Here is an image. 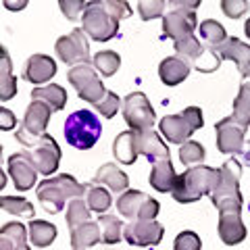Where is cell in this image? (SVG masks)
Wrapping results in <instances>:
<instances>
[{
  "mask_svg": "<svg viewBox=\"0 0 250 250\" xmlns=\"http://www.w3.org/2000/svg\"><path fill=\"white\" fill-rule=\"evenodd\" d=\"M88 250H90V248H88Z\"/></svg>",
  "mask_w": 250,
  "mask_h": 250,
  "instance_id": "obj_52",
  "label": "cell"
},
{
  "mask_svg": "<svg viewBox=\"0 0 250 250\" xmlns=\"http://www.w3.org/2000/svg\"><path fill=\"white\" fill-rule=\"evenodd\" d=\"M202 242L198 238V233L194 231H182L177 233V238L173 242V250H200Z\"/></svg>",
  "mask_w": 250,
  "mask_h": 250,
  "instance_id": "obj_44",
  "label": "cell"
},
{
  "mask_svg": "<svg viewBox=\"0 0 250 250\" xmlns=\"http://www.w3.org/2000/svg\"><path fill=\"white\" fill-rule=\"evenodd\" d=\"M27 229L19 221H11L0 229V250H31L27 244Z\"/></svg>",
  "mask_w": 250,
  "mask_h": 250,
  "instance_id": "obj_23",
  "label": "cell"
},
{
  "mask_svg": "<svg viewBox=\"0 0 250 250\" xmlns=\"http://www.w3.org/2000/svg\"><path fill=\"white\" fill-rule=\"evenodd\" d=\"M221 54H219L215 48H210V46H207V50L202 52V57L194 62V67L198 69V71L202 73H210V71H217L219 65H221Z\"/></svg>",
  "mask_w": 250,
  "mask_h": 250,
  "instance_id": "obj_41",
  "label": "cell"
},
{
  "mask_svg": "<svg viewBox=\"0 0 250 250\" xmlns=\"http://www.w3.org/2000/svg\"><path fill=\"white\" fill-rule=\"evenodd\" d=\"M65 140L77 150H88L103 136V123L96 115L88 108H82V111H75L67 117L65 121Z\"/></svg>",
  "mask_w": 250,
  "mask_h": 250,
  "instance_id": "obj_3",
  "label": "cell"
},
{
  "mask_svg": "<svg viewBox=\"0 0 250 250\" xmlns=\"http://www.w3.org/2000/svg\"><path fill=\"white\" fill-rule=\"evenodd\" d=\"M219 182H221V169L196 165V167H190L186 173L177 175V182L171 196L179 205H190V202H196L202 196H207V194L210 196Z\"/></svg>",
  "mask_w": 250,
  "mask_h": 250,
  "instance_id": "obj_1",
  "label": "cell"
},
{
  "mask_svg": "<svg viewBox=\"0 0 250 250\" xmlns=\"http://www.w3.org/2000/svg\"><path fill=\"white\" fill-rule=\"evenodd\" d=\"M200 38L207 42V46H210V48H219L225 40H228V34H225V27L221 25L219 21L215 19H207V21H202L200 25Z\"/></svg>",
  "mask_w": 250,
  "mask_h": 250,
  "instance_id": "obj_32",
  "label": "cell"
},
{
  "mask_svg": "<svg viewBox=\"0 0 250 250\" xmlns=\"http://www.w3.org/2000/svg\"><path fill=\"white\" fill-rule=\"evenodd\" d=\"M57 73V62L46 54H31L23 67V80L29 83H46Z\"/></svg>",
  "mask_w": 250,
  "mask_h": 250,
  "instance_id": "obj_19",
  "label": "cell"
},
{
  "mask_svg": "<svg viewBox=\"0 0 250 250\" xmlns=\"http://www.w3.org/2000/svg\"><path fill=\"white\" fill-rule=\"evenodd\" d=\"M85 202L88 207L94 210V213H106L108 208L113 205V198H111V192L104 190L100 184H94V186H88V192H85Z\"/></svg>",
  "mask_w": 250,
  "mask_h": 250,
  "instance_id": "obj_33",
  "label": "cell"
},
{
  "mask_svg": "<svg viewBox=\"0 0 250 250\" xmlns=\"http://www.w3.org/2000/svg\"><path fill=\"white\" fill-rule=\"evenodd\" d=\"M173 46H175V52L179 54V59L188 61L192 67H194V62H196V61L202 57V52L207 50V46L202 44L194 34L182 38V40H175Z\"/></svg>",
  "mask_w": 250,
  "mask_h": 250,
  "instance_id": "obj_30",
  "label": "cell"
},
{
  "mask_svg": "<svg viewBox=\"0 0 250 250\" xmlns=\"http://www.w3.org/2000/svg\"><path fill=\"white\" fill-rule=\"evenodd\" d=\"M231 117L236 119V123H240L242 127L248 131V127H250V92H248V88L244 83L240 85V92H238L236 100H233Z\"/></svg>",
  "mask_w": 250,
  "mask_h": 250,
  "instance_id": "obj_35",
  "label": "cell"
},
{
  "mask_svg": "<svg viewBox=\"0 0 250 250\" xmlns=\"http://www.w3.org/2000/svg\"><path fill=\"white\" fill-rule=\"evenodd\" d=\"M119 23L111 13H108L104 0H90L85 4L82 29L88 34L94 42H108L119 34Z\"/></svg>",
  "mask_w": 250,
  "mask_h": 250,
  "instance_id": "obj_4",
  "label": "cell"
},
{
  "mask_svg": "<svg viewBox=\"0 0 250 250\" xmlns=\"http://www.w3.org/2000/svg\"><path fill=\"white\" fill-rule=\"evenodd\" d=\"M244 85H246L248 92H250V75H248V77H244Z\"/></svg>",
  "mask_w": 250,
  "mask_h": 250,
  "instance_id": "obj_51",
  "label": "cell"
},
{
  "mask_svg": "<svg viewBox=\"0 0 250 250\" xmlns=\"http://www.w3.org/2000/svg\"><path fill=\"white\" fill-rule=\"evenodd\" d=\"M27 231H29V242L38 248L50 246L54 238H57V228L52 223L44 221V219H31Z\"/></svg>",
  "mask_w": 250,
  "mask_h": 250,
  "instance_id": "obj_27",
  "label": "cell"
},
{
  "mask_svg": "<svg viewBox=\"0 0 250 250\" xmlns=\"http://www.w3.org/2000/svg\"><path fill=\"white\" fill-rule=\"evenodd\" d=\"M165 9H167L165 0H138V13L144 21L165 17Z\"/></svg>",
  "mask_w": 250,
  "mask_h": 250,
  "instance_id": "obj_39",
  "label": "cell"
},
{
  "mask_svg": "<svg viewBox=\"0 0 250 250\" xmlns=\"http://www.w3.org/2000/svg\"><path fill=\"white\" fill-rule=\"evenodd\" d=\"M121 111H123L125 123L129 125V129H136V131L152 129V125L156 121L150 100H148L146 94H142V92H131L129 96H125Z\"/></svg>",
  "mask_w": 250,
  "mask_h": 250,
  "instance_id": "obj_11",
  "label": "cell"
},
{
  "mask_svg": "<svg viewBox=\"0 0 250 250\" xmlns=\"http://www.w3.org/2000/svg\"><path fill=\"white\" fill-rule=\"evenodd\" d=\"M88 34L82 29V27H75L71 34L67 36H61L57 44H54V52H57V57L65 62V65H88L92 61L90 59V42Z\"/></svg>",
  "mask_w": 250,
  "mask_h": 250,
  "instance_id": "obj_8",
  "label": "cell"
},
{
  "mask_svg": "<svg viewBox=\"0 0 250 250\" xmlns=\"http://www.w3.org/2000/svg\"><path fill=\"white\" fill-rule=\"evenodd\" d=\"M27 2H29V0H2L4 9H9V11H13V13L23 11V9L27 6Z\"/></svg>",
  "mask_w": 250,
  "mask_h": 250,
  "instance_id": "obj_48",
  "label": "cell"
},
{
  "mask_svg": "<svg viewBox=\"0 0 250 250\" xmlns=\"http://www.w3.org/2000/svg\"><path fill=\"white\" fill-rule=\"evenodd\" d=\"M205 146L200 142H194V140H188L179 146V161L184 163L188 167H196L200 165L202 161H205Z\"/></svg>",
  "mask_w": 250,
  "mask_h": 250,
  "instance_id": "obj_38",
  "label": "cell"
},
{
  "mask_svg": "<svg viewBox=\"0 0 250 250\" xmlns=\"http://www.w3.org/2000/svg\"><path fill=\"white\" fill-rule=\"evenodd\" d=\"M244 34L248 36V40H250V19H248V21L244 23Z\"/></svg>",
  "mask_w": 250,
  "mask_h": 250,
  "instance_id": "obj_50",
  "label": "cell"
},
{
  "mask_svg": "<svg viewBox=\"0 0 250 250\" xmlns=\"http://www.w3.org/2000/svg\"><path fill=\"white\" fill-rule=\"evenodd\" d=\"M94 108H96V111L100 113V117H104V119H111V117L117 115V111H119V108H123V103H121V98L117 96L115 92L108 90L106 96L100 100L98 104H94Z\"/></svg>",
  "mask_w": 250,
  "mask_h": 250,
  "instance_id": "obj_40",
  "label": "cell"
},
{
  "mask_svg": "<svg viewBox=\"0 0 250 250\" xmlns=\"http://www.w3.org/2000/svg\"><path fill=\"white\" fill-rule=\"evenodd\" d=\"M202 0H169L171 9H184V11H196Z\"/></svg>",
  "mask_w": 250,
  "mask_h": 250,
  "instance_id": "obj_47",
  "label": "cell"
},
{
  "mask_svg": "<svg viewBox=\"0 0 250 250\" xmlns=\"http://www.w3.org/2000/svg\"><path fill=\"white\" fill-rule=\"evenodd\" d=\"M198 27L196 11H184V9H171L163 17V34L171 40H182L186 36H192Z\"/></svg>",
  "mask_w": 250,
  "mask_h": 250,
  "instance_id": "obj_16",
  "label": "cell"
},
{
  "mask_svg": "<svg viewBox=\"0 0 250 250\" xmlns=\"http://www.w3.org/2000/svg\"><path fill=\"white\" fill-rule=\"evenodd\" d=\"M117 210L127 219H156L161 205L140 190H125L117 200Z\"/></svg>",
  "mask_w": 250,
  "mask_h": 250,
  "instance_id": "obj_13",
  "label": "cell"
},
{
  "mask_svg": "<svg viewBox=\"0 0 250 250\" xmlns=\"http://www.w3.org/2000/svg\"><path fill=\"white\" fill-rule=\"evenodd\" d=\"M103 242V233H100L98 221H85L71 229V246L73 250H88Z\"/></svg>",
  "mask_w": 250,
  "mask_h": 250,
  "instance_id": "obj_24",
  "label": "cell"
},
{
  "mask_svg": "<svg viewBox=\"0 0 250 250\" xmlns=\"http://www.w3.org/2000/svg\"><path fill=\"white\" fill-rule=\"evenodd\" d=\"M17 125V117H15L9 108H0V127L4 131H11Z\"/></svg>",
  "mask_w": 250,
  "mask_h": 250,
  "instance_id": "obj_46",
  "label": "cell"
},
{
  "mask_svg": "<svg viewBox=\"0 0 250 250\" xmlns=\"http://www.w3.org/2000/svg\"><path fill=\"white\" fill-rule=\"evenodd\" d=\"M215 131H217V150L221 154H240L244 150L246 129L240 123H236L231 115L219 121L215 125Z\"/></svg>",
  "mask_w": 250,
  "mask_h": 250,
  "instance_id": "obj_15",
  "label": "cell"
},
{
  "mask_svg": "<svg viewBox=\"0 0 250 250\" xmlns=\"http://www.w3.org/2000/svg\"><path fill=\"white\" fill-rule=\"evenodd\" d=\"M134 138H136V154H144L148 163H154L159 159H171L167 144L161 140V136L154 129H142L136 131L134 129Z\"/></svg>",
  "mask_w": 250,
  "mask_h": 250,
  "instance_id": "obj_18",
  "label": "cell"
},
{
  "mask_svg": "<svg viewBox=\"0 0 250 250\" xmlns=\"http://www.w3.org/2000/svg\"><path fill=\"white\" fill-rule=\"evenodd\" d=\"M92 65L103 77H111L117 73V69L121 67V57L113 50H100V52L94 54Z\"/></svg>",
  "mask_w": 250,
  "mask_h": 250,
  "instance_id": "obj_34",
  "label": "cell"
},
{
  "mask_svg": "<svg viewBox=\"0 0 250 250\" xmlns=\"http://www.w3.org/2000/svg\"><path fill=\"white\" fill-rule=\"evenodd\" d=\"M90 213H92V208L88 207V202L83 200V196L69 200V205H67V225H69V229H75L77 225L90 221Z\"/></svg>",
  "mask_w": 250,
  "mask_h": 250,
  "instance_id": "obj_36",
  "label": "cell"
},
{
  "mask_svg": "<svg viewBox=\"0 0 250 250\" xmlns=\"http://www.w3.org/2000/svg\"><path fill=\"white\" fill-rule=\"evenodd\" d=\"M9 175L13 177V184L17 188V192H27L36 184L38 169L31 165L29 159L23 152H15L9 156Z\"/></svg>",
  "mask_w": 250,
  "mask_h": 250,
  "instance_id": "obj_17",
  "label": "cell"
},
{
  "mask_svg": "<svg viewBox=\"0 0 250 250\" xmlns=\"http://www.w3.org/2000/svg\"><path fill=\"white\" fill-rule=\"evenodd\" d=\"M219 210V238L223 244L236 246L246 240V225L242 223V205L240 202H223Z\"/></svg>",
  "mask_w": 250,
  "mask_h": 250,
  "instance_id": "obj_10",
  "label": "cell"
},
{
  "mask_svg": "<svg viewBox=\"0 0 250 250\" xmlns=\"http://www.w3.org/2000/svg\"><path fill=\"white\" fill-rule=\"evenodd\" d=\"M100 233H103V244H117L121 242L125 223L117 215H103L98 219Z\"/></svg>",
  "mask_w": 250,
  "mask_h": 250,
  "instance_id": "obj_31",
  "label": "cell"
},
{
  "mask_svg": "<svg viewBox=\"0 0 250 250\" xmlns=\"http://www.w3.org/2000/svg\"><path fill=\"white\" fill-rule=\"evenodd\" d=\"M113 154L115 159L123 163V165H134L138 154H136V138H134V129L121 131L113 142Z\"/></svg>",
  "mask_w": 250,
  "mask_h": 250,
  "instance_id": "obj_26",
  "label": "cell"
},
{
  "mask_svg": "<svg viewBox=\"0 0 250 250\" xmlns=\"http://www.w3.org/2000/svg\"><path fill=\"white\" fill-rule=\"evenodd\" d=\"M67 80L71 82V85L77 90V96H80L82 100H85V103H90V104H98L108 92L104 88L103 80H100L98 71L90 65V62L88 65L71 67L69 73H67Z\"/></svg>",
  "mask_w": 250,
  "mask_h": 250,
  "instance_id": "obj_7",
  "label": "cell"
},
{
  "mask_svg": "<svg viewBox=\"0 0 250 250\" xmlns=\"http://www.w3.org/2000/svg\"><path fill=\"white\" fill-rule=\"evenodd\" d=\"M205 125L202 119V111L198 106H188L184 113L179 115H167L163 117L159 123V131L163 134V138L171 144H184L188 142L194 131L200 129Z\"/></svg>",
  "mask_w": 250,
  "mask_h": 250,
  "instance_id": "obj_5",
  "label": "cell"
},
{
  "mask_svg": "<svg viewBox=\"0 0 250 250\" xmlns=\"http://www.w3.org/2000/svg\"><path fill=\"white\" fill-rule=\"evenodd\" d=\"M223 61H233L240 69V73L248 77L250 75V44H244L238 38H228L221 46L217 48Z\"/></svg>",
  "mask_w": 250,
  "mask_h": 250,
  "instance_id": "obj_20",
  "label": "cell"
},
{
  "mask_svg": "<svg viewBox=\"0 0 250 250\" xmlns=\"http://www.w3.org/2000/svg\"><path fill=\"white\" fill-rule=\"evenodd\" d=\"M163 236H165V228L154 219H134L123 229V238L131 246H156Z\"/></svg>",
  "mask_w": 250,
  "mask_h": 250,
  "instance_id": "obj_14",
  "label": "cell"
},
{
  "mask_svg": "<svg viewBox=\"0 0 250 250\" xmlns=\"http://www.w3.org/2000/svg\"><path fill=\"white\" fill-rule=\"evenodd\" d=\"M23 154L29 159V163L38 169L40 175H52L54 171L59 169V163H61V146L57 144V140L52 136L44 134L34 146L21 150Z\"/></svg>",
  "mask_w": 250,
  "mask_h": 250,
  "instance_id": "obj_9",
  "label": "cell"
},
{
  "mask_svg": "<svg viewBox=\"0 0 250 250\" xmlns=\"http://www.w3.org/2000/svg\"><path fill=\"white\" fill-rule=\"evenodd\" d=\"M85 192H88V186L75 182V177L69 173L54 175L38 184V200L46 213L52 215L61 213L69 200L85 196Z\"/></svg>",
  "mask_w": 250,
  "mask_h": 250,
  "instance_id": "obj_2",
  "label": "cell"
},
{
  "mask_svg": "<svg viewBox=\"0 0 250 250\" xmlns=\"http://www.w3.org/2000/svg\"><path fill=\"white\" fill-rule=\"evenodd\" d=\"M240 159H242V165H246V167H250V142H246V146H244V150L240 152Z\"/></svg>",
  "mask_w": 250,
  "mask_h": 250,
  "instance_id": "obj_49",
  "label": "cell"
},
{
  "mask_svg": "<svg viewBox=\"0 0 250 250\" xmlns=\"http://www.w3.org/2000/svg\"><path fill=\"white\" fill-rule=\"evenodd\" d=\"M104 4H106L108 13H111L117 21L127 19V17H131V13H134V9H131L125 0H104Z\"/></svg>",
  "mask_w": 250,
  "mask_h": 250,
  "instance_id": "obj_45",
  "label": "cell"
},
{
  "mask_svg": "<svg viewBox=\"0 0 250 250\" xmlns=\"http://www.w3.org/2000/svg\"><path fill=\"white\" fill-rule=\"evenodd\" d=\"M148 182L154 188L156 192H163V194H171L175 188V182H177V173L173 169V163L171 159H159L152 163V171H150V177Z\"/></svg>",
  "mask_w": 250,
  "mask_h": 250,
  "instance_id": "obj_21",
  "label": "cell"
},
{
  "mask_svg": "<svg viewBox=\"0 0 250 250\" xmlns=\"http://www.w3.org/2000/svg\"><path fill=\"white\" fill-rule=\"evenodd\" d=\"M0 207H2L6 213L17 215V217L34 219V215H36L34 205H31L27 198H23V196H2L0 198Z\"/></svg>",
  "mask_w": 250,
  "mask_h": 250,
  "instance_id": "obj_37",
  "label": "cell"
},
{
  "mask_svg": "<svg viewBox=\"0 0 250 250\" xmlns=\"http://www.w3.org/2000/svg\"><path fill=\"white\" fill-rule=\"evenodd\" d=\"M192 65L179 57H167L159 65V77L165 85H179L190 75Z\"/></svg>",
  "mask_w": 250,
  "mask_h": 250,
  "instance_id": "obj_22",
  "label": "cell"
},
{
  "mask_svg": "<svg viewBox=\"0 0 250 250\" xmlns=\"http://www.w3.org/2000/svg\"><path fill=\"white\" fill-rule=\"evenodd\" d=\"M50 113H52V106L48 103H44V100H31V104L25 111V117L21 121V127L15 134L17 142L23 144L25 148L34 146L44 136L46 125L50 121Z\"/></svg>",
  "mask_w": 250,
  "mask_h": 250,
  "instance_id": "obj_6",
  "label": "cell"
},
{
  "mask_svg": "<svg viewBox=\"0 0 250 250\" xmlns=\"http://www.w3.org/2000/svg\"><path fill=\"white\" fill-rule=\"evenodd\" d=\"M31 100H44L52 106V111H62L67 104V92L57 83H48L31 92Z\"/></svg>",
  "mask_w": 250,
  "mask_h": 250,
  "instance_id": "obj_29",
  "label": "cell"
},
{
  "mask_svg": "<svg viewBox=\"0 0 250 250\" xmlns=\"http://www.w3.org/2000/svg\"><path fill=\"white\" fill-rule=\"evenodd\" d=\"M85 4H88L85 0H59L61 13L65 15L69 21H77L80 17H83Z\"/></svg>",
  "mask_w": 250,
  "mask_h": 250,
  "instance_id": "obj_42",
  "label": "cell"
},
{
  "mask_svg": "<svg viewBox=\"0 0 250 250\" xmlns=\"http://www.w3.org/2000/svg\"><path fill=\"white\" fill-rule=\"evenodd\" d=\"M94 184L108 186V190H113V192H125L129 188V177H127V173H123L115 163H106V165H103L96 171Z\"/></svg>",
  "mask_w": 250,
  "mask_h": 250,
  "instance_id": "obj_25",
  "label": "cell"
},
{
  "mask_svg": "<svg viewBox=\"0 0 250 250\" xmlns=\"http://www.w3.org/2000/svg\"><path fill=\"white\" fill-rule=\"evenodd\" d=\"M240 177H242V163L236 159H229L221 167V182L210 194L215 207H221L223 202H240L242 205V194H240Z\"/></svg>",
  "mask_w": 250,
  "mask_h": 250,
  "instance_id": "obj_12",
  "label": "cell"
},
{
  "mask_svg": "<svg viewBox=\"0 0 250 250\" xmlns=\"http://www.w3.org/2000/svg\"><path fill=\"white\" fill-rule=\"evenodd\" d=\"M221 11L229 19H240L250 11L248 0H221Z\"/></svg>",
  "mask_w": 250,
  "mask_h": 250,
  "instance_id": "obj_43",
  "label": "cell"
},
{
  "mask_svg": "<svg viewBox=\"0 0 250 250\" xmlns=\"http://www.w3.org/2000/svg\"><path fill=\"white\" fill-rule=\"evenodd\" d=\"M17 94V77L13 75L9 50L2 48V59H0V100H11Z\"/></svg>",
  "mask_w": 250,
  "mask_h": 250,
  "instance_id": "obj_28",
  "label": "cell"
}]
</instances>
